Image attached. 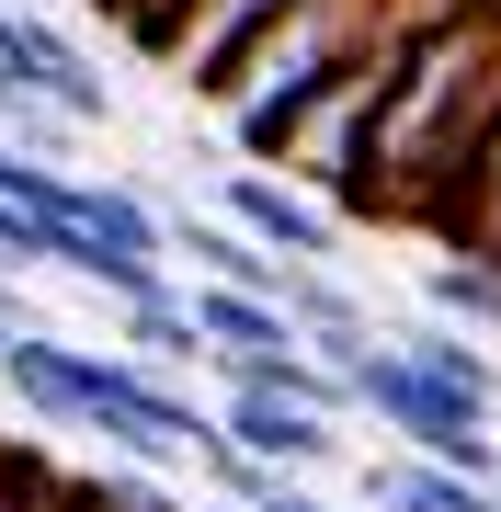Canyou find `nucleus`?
Returning <instances> with one entry per match:
<instances>
[{
    "label": "nucleus",
    "instance_id": "obj_1",
    "mask_svg": "<svg viewBox=\"0 0 501 512\" xmlns=\"http://www.w3.org/2000/svg\"><path fill=\"white\" fill-rule=\"evenodd\" d=\"M501 126V0H456L445 23L399 46L388 103H376V160H365V217L388 228H445V205Z\"/></svg>",
    "mask_w": 501,
    "mask_h": 512
},
{
    "label": "nucleus",
    "instance_id": "obj_2",
    "mask_svg": "<svg viewBox=\"0 0 501 512\" xmlns=\"http://www.w3.org/2000/svg\"><path fill=\"white\" fill-rule=\"evenodd\" d=\"M0 387H12V410H35L46 433H103L137 478L217 444V410H194L183 376H149L137 353H103V342L12 330V342H0Z\"/></svg>",
    "mask_w": 501,
    "mask_h": 512
},
{
    "label": "nucleus",
    "instance_id": "obj_3",
    "mask_svg": "<svg viewBox=\"0 0 501 512\" xmlns=\"http://www.w3.org/2000/svg\"><path fill=\"white\" fill-rule=\"evenodd\" d=\"M342 410H376V433H399V456H422V467H456V478H479V490H501V444H490V410H467L456 387H433L410 353L376 330L365 353L342 365Z\"/></svg>",
    "mask_w": 501,
    "mask_h": 512
},
{
    "label": "nucleus",
    "instance_id": "obj_4",
    "mask_svg": "<svg viewBox=\"0 0 501 512\" xmlns=\"http://www.w3.org/2000/svg\"><path fill=\"white\" fill-rule=\"evenodd\" d=\"M217 217L240 228L251 251H274V262H319V274L342 262V217H331V205H319L308 183L262 171V160H228V183H217Z\"/></svg>",
    "mask_w": 501,
    "mask_h": 512
},
{
    "label": "nucleus",
    "instance_id": "obj_5",
    "mask_svg": "<svg viewBox=\"0 0 501 512\" xmlns=\"http://www.w3.org/2000/svg\"><path fill=\"white\" fill-rule=\"evenodd\" d=\"M217 433L240 444L262 478H319L342 456V421L331 410H297V399H240V387H217Z\"/></svg>",
    "mask_w": 501,
    "mask_h": 512
},
{
    "label": "nucleus",
    "instance_id": "obj_6",
    "mask_svg": "<svg viewBox=\"0 0 501 512\" xmlns=\"http://www.w3.org/2000/svg\"><path fill=\"white\" fill-rule=\"evenodd\" d=\"M285 12H297V0H194V12H183V35H171V57H160V69L183 80L194 103H217V80L240 69V57L262 46V23H285Z\"/></svg>",
    "mask_w": 501,
    "mask_h": 512
},
{
    "label": "nucleus",
    "instance_id": "obj_7",
    "mask_svg": "<svg viewBox=\"0 0 501 512\" xmlns=\"http://www.w3.org/2000/svg\"><path fill=\"white\" fill-rule=\"evenodd\" d=\"M46 239H92V251H114V262H171L160 205L137 183H92V171H69V217H57Z\"/></svg>",
    "mask_w": 501,
    "mask_h": 512
},
{
    "label": "nucleus",
    "instance_id": "obj_8",
    "mask_svg": "<svg viewBox=\"0 0 501 512\" xmlns=\"http://www.w3.org/2000/svg\"><path fill=\"white\" fill-rule=\"evenodd\" d=\"M422 308L445 319V330H467V342H501V274L467 262V251H433L422 262Z\"/></svg>",
    "mask_w": 501,
    "mask_h": 512
},
{
    "label": "nucleus",
    "instance_id": "obj_9",
    "mask_svg": "<svg viewBox=\"0 0 501 512\" xmlns=\"http://www.w3.org/2000/svg\"><path fill=\"white\" fill-rule=\"evenodd\" d=\"M433 239L501 274V126L479 137V160H467V183H456V205H445V228H433Z\"/></svg>",
    "mask_w": 501,
    "mask_h": 512
},
{
    "label": "nucleus",
    "instance_id": "obj_10",
    "mask_svg": "<svg viewBox=\"0 0 501 512\" xmlns=\"http://www.w3.org/2000/svg\"><path fill=\"white\" fill-rule=\"evenodd\" d=\"M399 353H410V365H422L433 387H456L467 410H501V365H490V342H467V330L422 319V330H399Z\"/></svg>",
    "mask_w": 501,
    "mask_h": 512
},
{
    "label": "nucleus",
    "instance_id": "obj_11",
    "mask_svg": "<svg viewBox=\"0 0 501 512\" xmlns=\"http://www.w3.org/2000/svg\"><path fill=\"white\" fill-rule=\"evenodd\" d=\"M365 501H376V512H490L479 478L422 467V456H376V467H365Z\"/></svg>",
    "mask_w": 501,
    "mask_h": 512
},
{
    "label": "nucleus",
    "instance_id": "obj_12",
    "mask_svg": "<svg viewBox=\"0 0 501 512\" xmlns=\"http://www.w3.org/2000/svg\"><path fill=\"white\" fill-rule=\"evenodd\" d=\"M114 353H137L149 376H194V365H205V342H194V308H183V296H160V308H126V342H114Z\"/></svg>",
    "mask_w": 501,
    "mask_h": 512
},
{
    "label": "nucleus",
    "instance_id": "obj_13",
    "mask_svg": "<svg viewBox=\"0 0 501 512\" xmlns=\"http://www.w3.org/2000/svg\"><path fill=\"white\" fill-rule=\"evenodd\" d=\"M92 12L126 23V46H137V57H171V35H183V12H194V0H92Z\"/></svg>",
    "mask_w": 501,
    "mask_h": 512
},
{
    "label": "nucleus",
    "instance_id": "obj_14",
    "mask_svg": "<svg viewBox=\"0 0 501 512\" xmlns=\"http://www.w3.org/2000/svg\"><path fill=\"white\" fill-rule=\"evenodd\" d=\"M92 490H103V512H183L171 490H149V478H137V467H103Z\"/></svg>",
    "mask_w": 501,
    "mask_h": 512
},
{
    "label": "nucleus",
    "instance_id": "obj_15",
    "mask_svg": "<svg viewBox=\"0 0 501 512\" xmlns=\"http://www.w3.org/2000/svg\"><path fill=\"white\" fill-rule=\"evenodd\" d=\"M23 512H103V490H92V478H35V490H23Z\"/></svg>",
    "mask_w": 501,
    "mask_h": 512
},
{
    "label": "nucleus",
    "instance_id": "obj_16",
    "mask_svg": "<svg viewBox=\"0 0 501 512\" xmlns=\"http://www.w3.org/2000/svg\"><path fill=\"white\" fill-rule=\"evenodd\" d=\"M240 512H342V501H319L308 478H274V490H262V501H240Z\"/></svg>",
    "mask_w": 501,
    "mask_h": 512
},
{
    "label": "nucleus",
    "instance_id": "obj_17",
    "mask_svg": "<svg viewBox=\"0 0 501 512\" xmlns=\"http://www.w3.org/2000/svg\"><path fill=\"white\" fill-rule=\"evenodd\" d=\"M46 478V456H12V444H0V512H23V490H35Z\"/></svg>",
    "mask_w": 501,
    "mask_h": 512
},
{
    "label": "nucleus",
    "instance_id": "obj_18",
    "mask_svg": "<svg viewBox=\"0 0 501 512\" xmlns=\"http://www.w3.org/2000/svg\"><path fill=\"white\" fill-rule=\"evenodd\" d=\"M490 512H501V490H490Z\"/></svg>",
    "mask_w": 501,
    "mask_h": 512
}]
</instances>
